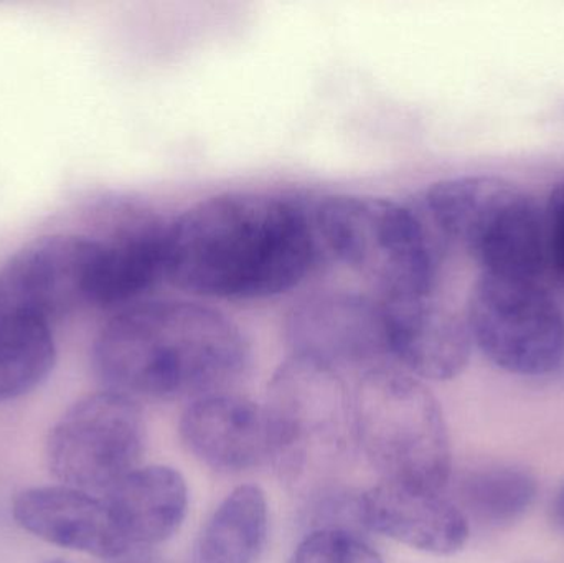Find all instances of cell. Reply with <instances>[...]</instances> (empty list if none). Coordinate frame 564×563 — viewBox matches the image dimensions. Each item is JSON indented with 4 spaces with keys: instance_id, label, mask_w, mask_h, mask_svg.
Returning a JSON list of instances; mask_svg holds the SVG:
<instances>
[{
    "instance_id": "obj_1",
    "label": "cell",
    "mask_w": 564,
    "mask_h": 563,
    "mask_svg": "<svg viewBox=\"0 0 564 563\" xmlns=\"http://www.w3.org/2000/svg\"><path fill=\"white\" fill-rule=\"evenodd\" d=\"M324 260L314 198L228 192L185 208L169 227V280L214 300L280 296Z\"/></svg>"
},
{
    "instance_id": "obj_2",
    "label": "cell",
    "mask_w": 564,
    "mask_h": 563,
    "mask_svg": "<svg viewBox=\"0 0 564 563\" xmlns=\"http://www.w3.org/2000/svg\"><path fill=\"white\" fill-rule=\"evenodd\" d=\"M93 364L108 390L135 399L197 400L230 392L251 364L241 327L207 304L145 300L99 331Z\"/></svg>"
},
{
    "instance_id": "obj_3",
    "label": "cell",
    "mask_w": 564,
    "mask_h": 563,
    "mask_svg": "<svg viewBox=\"0 0 564 563\" xmlns=\"http://www.w3.org/2000/svg\"><path fill=\"white\" fill-rule=\"evenodd\" d=\"M263 409L270 462L285 488L305 502L338 488L357 446L345 373L289 356L271 377Z\"/></svg>"
},
{
    "instance_id": "obj_4",
    "label": "cell",
    "mask_w": 564,
    "mask_h": 563,
    "mask_svg": "<svg viewBox=\"0 0 564 563\" xmlns=\"http://www.w3.org/2000/svg\"><path fill=\"white\" fill-rule=\"evenodd\" d=\"M327 260L364 278L377 296L433 297L440 277V237L423 212L375 195L314 198Z\"/></svg>"
},
{
    "instance_id": "obj_5",
    "label": "cell",
    "mask_w": 564,
    "mask_h": 563,
    "mask_svg": "<svg viewBox=\"0 0 564 563\" xmlns=\"http://www.w3.org/2000/svg\"><path fill=\"white\" fill-rule=\"evenodd\" d=\"M421 212L440 240L466 251L480 274L539 280L546 268L543 205L497 175L434 182Z\"/></svg>"
},
{
    "instance_id": "obj_6",
    "label": "cell",
    "mask_w": 564,
    "mask_h": 563,
    "mask_svg": "<svg viewBox=\"0 0 564 563\" xmlns=\"http://www.w3.org/2000/svg\"><path fill=\"white\" fill-rule=\"evenodd\" d=\"M354 422L357 446L383 481L443 492L453 455L443 409L423 380L397 366L357 376Z\"/></svg>"
},
{
    "instance_id": "obj_7",
    "label": "cell",
    "mask_w": 564,
    "mask_h": 563,
    "mask_svg": "<svg viewBox=\"0 0 564 563\" xmlns=\"http://www.w3.org/2000/svg\"><path fill=\"white\" fill-rule=\"evenodd\" d=\"M474 347L513 376L542 377L564 360V313L539 280L480 274L466 311Z\"/></svg>"
},
{
    "instance_id": "obj_8",
    "label": "cell",
    "mask_w": 564,
    "mask_h": 563,
    "mask_svg": "<svg viewBox=\"0 0 564 563\" xmlns=\"http://www.w3.org/2000/svg\"><path fill=\"white\" fill-rule=\"evenodd\" d=\"M145 422L134 399L93 393L66 410L46 440L50 473L69 488L105 496L141 466Z\"/></svg>"
},
{
    "instance_id": "obj_9",
    "label": "cell",
    "mask_w": 564,
    "mask_h": 563,
    "mask_svg": "<svg viewBox=\"0 0 564 563\" xmlns=\"http://www.w3.org/2000/svg\"><path fill=\"white\" fill-rule=\"evenodd\" d=\"M284 337L291 356L317 360L345 376L393 366L388 353L387 311L377 294H311L289 310Z\"/></svg>"
},
{
    "instance_id": "obj_10",
    "label": "cell",
    "mask_w": 564,
    "mask_h": 563,
    "mask_svg": "<svg viewBox=\"0 0 564 563\" xmlns=\"http://www.w3.org/2000/svg\"><path fill=\"white\" fill-rule=\"evenodd\" d=\"M98 258V238L56 234L30 241L0 270V310L52 326L83 307H95Z\"/></svg>"
},
{
    "instance_id": "obj_11",
    "label": "cell",
    "mask_w": 564,
    "mask_h": 563,
    "mask_svg": "<svg viewBox=\"0 0 564 563\" xmlns=\"http://www.w3.org/2000/svg\"><path fill=\"white\" fill-rule=\"evenodd\" d=\"M380 297L387 311L388 353L393 366L434 382L464 372L474 349L464 317L433 297Z\"/></svg>"
},
{
    "instance_id": "obj_12",
    "label": "cell",
    "mask_w": 564,
    "mask_h": 563,
    "mask_svg": "<svg viewBox=\"0 0 564 563\" xmlns=\"http://www.w3.org/2000/svg\"><path fill=\"white\" fill-rule=\"evenodd\" d=\"M171 220L151 208H131L115 230L99 240L95 307L116 311L149 300L167 278Z\"/></svg>"
},
{
    "instance_id": "obj_13",
    "label": "cell",
    "mask_w": 564,
    "mask_h": 563,
    "mask_svg": "<svg viewBox=\"0 0 564 563\" xmlns=\"http://www.w3.org/2000/svg\"><path fill=\"white\" fill-rule=\"evenodd\" d=\"M365 529L433 555H453L469 541V519L443 492L381 481L358 495Z\"/></svg>"
},
{
    "instance_id": "obj_14",
    "label": "cell",
    "mask_w": 564,
    "mask_h": 563,
    "mask_svg": "<svg viewBox=\"0 0 564 563\" xmlns=\"http://www.w3.org/2000/svg\"><path fill=\"white\" fill-rule=\"evenodd\" d=\"M185 448L215 472H250L270 459L264 409L248 397L224 392L192 400L178 425Z\"/></svg>"
},
{
    "instance_id": "obj_15",
    "label": "cell",
    "mask_w": 564,
    "mask_h": 563,
    "mask_svg": "<svg viewBox=\"0 0 564 563\" xmlns=\"http://www.w3.org/2000/svg\"><path fill=\"white\" fill-rule=\"evenodd\" d=\"M12 515L23 531L68 551L105 561L131 554L102 496L63 485L30 488L13 499Z\"/></svg>"
},
{
    "instance_id": "obj_16",
    "label": "cell",
    "mask_w": 564,
    "mask_h": 563,
    "mask_svg": "<svg viewBox=\"0 0 564 563\" xmlns=\"http://www.w3.org/2000/svg\"><path fill=\"white\" fill-rule=\"evenodd\" d=\"M102 499L129 552L164 544L187 518V481L171 466H139Z\"/></svg>"
},
{
    "instance_id": "obj_17",
    "label": "cell",
    "mask_w": 564,
    "mask_h": 563,
    "mask_svg": "<svg viewBox=\"0 0 564 563\" xmlns=\"http://www.w3.org/2000/svg\"><path fill=\"white\" fill-rule=\"evenodd\" d=\"M270 528V509L263 489L235 488L208 518L194 545L192 563H258Z\"/></svg>"
},
{
    "instance_id": "obj_18",
    "label": "cell",
    "mask_w": 564,
    "mask_h": 563,
    "mask_svg": "<svg viewBox=\"0 0 564 563\" xmlns=\"http://www.w3.org/2000/svg\"><path fill=\"white\" fill-rule=\"evenodd\" d=\"M52 327L39 317L0 310V403L42 386L55 366Z\"/></svg>"
},
{
    "instance_id": "obj_19",
    "label": "cell",
    "mask_w": 564,
    "mask_h": 563,
    "mask_svg": "<svg viewBox=\"0 0 564 563\" xmlns=\"http://www.w3.org/2000/svg\"><path fill=\"white\" fill-rule=\"evenodd\" d=\"M539 495L532 473L516 466H486L467 472L457 481L464 515L486 524L503 526L522 518ZM469 519V518H467Z\"/></svg>"
},
{
    "instance_id": "obj_20",
    "label": "cell",
    "mask_w": 564,
    "mask_h": 563,
    "mask_svg": "<svg viewBox=\"0 0 564 563\" xmlns=\"http://www.w3.org/2000/svg\"><path fill=\"white\" fill-rule=\"evenodd\" d=\"M291 563H383V559L354 529L321 528L304 535Z\"/></svg>"
},
{
    "instance_id": "obj_21",
    "label": "cell",
    "mask_w": 564,
    "mask_h": 563,
    "mask_svg": "<svg viewBox=\"0 0 564 563\" xmlns=\"http://www.w3.org/2000/svg\"><path fill=\"white\" fill-rule=\"evenodd\" d=\"M546 264L564 286V177L550 192L545 205Z\"/></svg>"
},
{
    "instance_id": "obj_22",
    "label": "cell",
    "mask_w": 564,
    "mask_h": 563,
    "mask_svg": "<svg viewBox=\"0 0 564 563\" xmlns=\"http://www.w3.org/2000/svg\"><path fill=\"white\" fill-rule=\"evenodd\" d=\"M116 563H164L161 559L154 557V555L148 554L145 551H134L131 554L124 555V557L115 561Z\"/></svg>"
},
{
    "instance_id": "obj_23",
    "label": "cell",
    "mask_w": 564,
    "mask_h": 563,
    "mask_svg": "<svg viewBox=\"0 0 564 563\" xmlns=\"http://www.w3.org/2000/svg\"><path fill=\"white\" fill-rule=\"evenodd\" d=\"M553 515H555L558 524H562L564 528V485L556 492L555 501H553Z\"/></svg>"
},
{
    "instance_id": "obj_24",
    "label": "cell",
    "mask_w": 564,
    "mask_h": 563,
    "mask_svg": "<svg viewBox=\"0 0 564 563\" xmlns=\"http://www.w3.org/2000/svg\"><path fill=\"white\" fill-rule=\"evenodd\" d=\"M45 563H68V562H62V561H50V562H45Z\"/></svg>"
}]
</instances>
